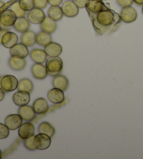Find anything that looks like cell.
<instances>
[{
	"instance_id": "1",
	"label": "cell",
	"mask_w": 143,
	"mask_h": 159,
	"mask_svg": "<svg viewBox=\"0 0 143 159\" xmlns=\"http://www.w3.org/2000/svg\"><path fill=\"white\" fill-rule=\"evenodd\" d=\"M90 18L91 19L93 27L98 34H103L111 26L116 23L117 19L119 18L118 15L115 14L111 10H103L98 13H92L89 12Z\"/></svg>"
},
{
	"instance_id": "2",
	"label": "cell",
	"mask_w": 143,
	"mask_h": 159,
	"mask_svg": "<svg viewBox=\"0 0 143 159\" xmlns=\"http://www.w3.org/2000/svg\"><path fill=\"white\" fill-rule=\"evenodd\" d=\"M46 67L51 76H56L62 72L63 62L59 56L49 57L46 60Z\"/></svg>"
},
{
	"instance_id": "3",
	"label": "cell",
	"mask_w": 143,
	"mask_h": 159,
	"mask_svg": "<svg viewBox=\"0 0 143 159\" xmlns=\"http://www.w3.org/2000/svg\"><path fill=\"white\" fill-rule=\"evenodd\" d=\"M18 84V79L12 75H6L0 79V86L5 92H12L17 89Z\"/></svg>"
},
{
	"instance_id": "4",
	"label": "cell",
	"mask_w": 143,
	"mask_h": 159,
	"mask_svg": "<svg viewBox=\"0 0 143 159\" xmlns=\"http://www.w3.org/2000/svg\"><path fill=\"white\" fill-rule=\"evenodd\" d=\"M16 19L17 16L12 10H5L0 14V25L4 27H10L13 26Z\"/></svg>"
},
{
	"instance_id": "5",
	"label": "cell",
	"mask_w": 143,
	"mask_h": 159,
	"mask_svg": "<svg viewBox=\"0 0 143 159\" xmlns=\"http://www.w3.org/2000/svg\"><path fill=\"white\" fill-rule=\"evenodd\" d=\"M121 20L126 23H133L137 18V13L134 8L131 7H123L120 13Z\"/></svg>"
},
{
	"instance_id": "6",
	"label": "cell",
	"mask_w": 143,
	"mask_h": 159,
	"mask_svg": "<svg viewBox=\"0 0 143 159\" xmlns=\"http://www.w3.org/2000/svg\"><path fill=\"white\" fill-rule=\"evenodd\" d=\"M51 138L48 135L39 133L35 135V146L38 150H45L50 147L51 143Z\"/></svg>"
},
{
	"instance_id": "7",
	"label": "cell",
	"mask_w": 143,
	"mask_h": 159,
	"mask_svg": "<svg viewBox=\"0 0 143 159\" xmlns=\"http://www.w3.org/2000/svg\"><path fill=\"white\" fill-rule=\"evenodd\" d=\"M46 18L44 11L38 8H34L27 13V19L30 23L33 24H41Z\"/></svg>"
},
{
	"instance_id": "8",
	"label": "cell",
	"mask_w": 143,
	"mask_h": 159,
	"mask_svg": "<svg viewBox=\"0 0 143 159\" xmlns=\"http://www.w3.org/2000/svg\"><path fill=\"white\" fill-rule=\"evenodd\" d=\"M9 49V53L12 57H18V58H25L29 55L28 48L22 43H16L15 46Z\"/></svg>"
},
{
	"instance_id": "9",
	"label": "cell",
	"mask_w": 143,
	"mask_h": 159,
	"mask_svg": "<svg viewBox=\"0 0 143 159\" xmlns=\"http://www.w3.org/2000/svg\"><path fill=\"white\" fill-rule=\"evenodd\" d=\"M23 119L18 114H10L6 117L4 120V124L11 130H15L20 127L23 123Z\"/></svg>"
},
{
	"instance_id": "10",
	"label": "cell",
	"mask_w": 143,
	"mask_h": 159,
	"mask_svg": "<svg viewBox=\"0 0 143 159\" xmlns=\"http://www.w3.org/2000/svg\"><path fill=\"white\" fill-rule=\"evenodd\" d=\"M63 15L67 18L76 17L79 13V8L74 3L73 1L68 0L66 1L62 6Z\"/></svg>"
},
{
	"instance_id": "11",
	"label": "cell",
	"mask_w": 143,
	"mask_h": 159,
	"mask_svg": "<svg viewBox=\"0 0 143 159\" xmlns=\"http://www.w3.org/2000/svg\"><path fill=\"white\" fill-rule=\"evenodd\" d=\"M34 133L35 126L32 123L25 122L22 123V125L18 128V135L21 139H26L34 135Z\"/></svg>"
},
{
	"instance_id": "12",
	"label": "cell",
	"mask_w": 143,
	"mask_h": 159,
	"mask_svg": "<svg viewBox=\"0 0 143 159\" xmlns=\"http://www.w3.org/2000/svg\"><path fill=\"white\" fill-rule=\"evenodd\" d=\"M13 101L18 107L28 105L30 101V95L28 92L20 91L15 93L13 95Z\"/></svg>"
},
{
	"instance_id": "13",
	"label": "cell",
	"mask_w": 143,
	"mask_h": 159,
	"mask_svg": "<svg viewBox=\"0 0 143 159\" xmlns=\"http://www.w3.org/2000/svg\"><path fill=\"white\" fill-rule=\"evenodd\" d=\"M31 70L34 78L39 79V80L44 79L48 75V70L46 69V66L41 64V63H35L33 65Z\"/></svg>"
},
{
	"instance_id": "14",
	"label": "cell",
	"mask_w": 143,
	"mask_h": 159,
	"mask_svg": "<svg viewBox=\"0 0 143 159\" xmlns=\"http://www.w3.org/2000/svg\"><path fill=\"white\" fill-rule=\"evenodd\" d=\"M47 97L49 101L53 104H60L65 100V95L63 91L62 90L56 89V88L49 90Z\"/></svg>"
},
{
	"instance_id": "15",
	"label": "cell",
	"mask_w": 143,
	"mask_h": 159,
	"mask_svg": "<svg viewBox=\"0 0 143 159\" xmlns=\"http://www.w3.org/2000/svg\"><path fill=\"white\" fill-rule=\"evenodd\" d=\"M18 35L15 34L14 32H9L4 34L2 37V44L3 45L5 48H11L15 46L16 43H18Z\"/></svg>"
},
{
	"instance_id": "16",
	"label": "cell",
	"mask_w": 143,
	"mask_h": 159,
	"mask_svg": "<svg viewBox=\"0 0 143 159\" xmlns=\"http://www.w3.org/2000/svg\"><path fill=\"white\" fill-rule=\"evenodd\" d=\"M18 113L23 120L26 121H31L35 118V112L32 107L27 105L20 107L18 110Z\"/></svg>"
},
{
	"instance_id": "17",
	"label": "cell",
	"mask_w": 143,
	"mask_h": 159,
	"mask_svg": "<svg viewBox=\"0 0 143 159\" xmlns=\"http://www.w3.org/2000/svg\"><path fill=\"white\" fill-rule=\"evenodd\" d=\"M32 108L34 109L35 114L39 115L45 114L48 110V105L47 101L44 98H38L33 102Z\"/></svg>"
},
{
	"instance_id": "18",
	"label": "cell",
	"mask_w": 143,
	"mask_h": 159,
	"mask_svg": "<svg viewBox=\"0 0 143 159\" xmlns=\"http://www.w3.org/2000/svg\"><path fill=\"white\" fill-rule=\"evenodd\" d=\"M44 51L49 57H57L62 53V48L59 43L51 42L44 46Z\"/></svg>"
},
{
	"instance_id": "19",
	"label": "cell",
	"mask_w": 143,
	"mask_h": 159,
	"mask_svg": "<svg viewBox=\"0 0 143 159\" xmlns=\"http://www.w3.org/2000/svg\"><path fill=\"white\" fill-rule=\"evenodd\" d=\"M30 58L36 63H41L42 64L46 62L47 59L48 55L46 54L44 50L40 48H34L32 49L30 53Z\"/></svg>"
},
{
	"instance_id": "20",
	"label": "cell",
	"mask_w": 143,
	"mask_h": 159,
	"mask_svg": "<svg viewBox=\"0 0 143 159\" xmlns=\"http://www.w3.org/2000/svg\"><path fill=\"white\" fill-rule=\"evenodd\" d=\"M21 43L27 47H31L36 43V34L33 31L27 30L23 32L21 37Z\"/></svg>"
},
{
	"instance_id": "21",
	"label": "cell",
	"mask_w": 143,
	"mask_h": 159,
	"mask_svg": "<svg viewBox=\"0 0 143 159\" xmlns=\"http://www.w3.org/2000/svg\"><path fill=\"white\" fill-rule=\"evenodd\" d=\"M40 27L43 32H45L48 34H52L56 30L57 25L56 21L52 20L48 16V17H46L44 20L42 21V23L40 24Z\"/></svg>"
},
{
	"instance_id": "22",
	"label": "cell",
	"mask_w": 143,
	"mask_h": 159,
	"mask_svg": "<svg viewBox=\"0 0 143 159\" xmlns=\"http://www.w3.org/2000/svg\"><path fill=\"white\" fill-rule=\"evenodd\" d=\"M53 86L54 88L62 90L63 92L67 89L69 86V81L65 76L58 75L54 76L53 79Z\"/></svg>"
},
{
	"instance_id": "23",
	"label": "cell",
	"mask_w": 143,
	"mask_h": 159,
	"mask_svg": "<svg viewBox=\"0 0 143 159\" xmlns=\"http://www.w3.org/2000/svg\"><path fill=\"white\" fill-rule=\"evenodd\" d=\"M27 62L25 58H18L15 57H11L9 60V65L11 69L15 71L23 70L26 66Z\"/></svg>"
},
{
	"instance_id": "24",
	"label": "cell",
	"mask_w": 143,
	"mask_h": 159,
	"mask_svg": "<svg viewBox=\"0 0 143 159\" xmlns=\"http://www.w3.org/2000/svg\"><path fill=\"white\" fill-rule=\"evenodd\" d=\"M13 27H14V29L17 32L23 33V32L29 30L30 23L28 19H27L26 18H17L14 25H13Z\"/></svg>"
},
{
	"instance_id": "25",
	"label": "cell",
	"mask_w": 143,
	"mask_h": 159,
	"mask_svg": "<svg viewBox=\"0 0 143 159\" xmlns=\"http://www.w3.org/2000/svg\"><path fill=\"white\" fill-rule=\"evenodd\" d=\"M86 8L88 12H90L92 13H98L103 10L108 9L104 6L103 2H101L100 1H97V0H90Z\"/></svg>"
},
{
	"instance_id": "26",
	"label": "cell",
	"mask_w": 143,
	"mask_h": 159,
	"mask_svg": "<svg viewBox=\"0 0 143 159\" xmlns=\"http://www.w3.org/2000/svg\"><path fill=\"white\" fill-rule=\"evenodd\" d=\"M62 8L59 6H51L48 10V16L55 21H59L63 17Z\"/></svg>"
},
{
	"instance_id": "27",
	"label": "cell",
	"mask_w": 143,
	"mask_h": 159,
	"mask_svg": "<svg viewBox=\"0 0 143 159\" xmlns=\"http://www.w3.org/2000/svg\"><path fill=\"white\" fill-rule=\"evenodd\" d=\"M52 42V37L51 34L46 33L45 32H40L37 34H36V43L38 45L45 46L48 43Z\"/></svg>"
},
{
	"instance_id": "28",
	"label": "cell",
	"mask_w": 143,
	"mask_h": 159,
	"mask_svg": "<svg viewBox=\"0 0 143 159\" xmlns=\"http://www.w3.org/2000/svg\"><path fill=\"white\" fill-rule=\"evenodd\" d=\"M38 131H39V133L46 134V135H48L51 138H53L55 135V133H56V130H55V128L53 127V125L48 122L41 123L39 125V128H38Z\"/></svg>"
},
{
	"instance_id": "29",
	"label": "cell",
	"mask_w": 143,
	"mask_h": 159,
	"mask_svg": "<svg viewBox=\"0 0 143 159\" xmlns=\"http://www.w3.org/2000/svg\"><path fill=\"white\" fill-rule=\"evenodd\" d=\"M33 84L29 79H22L18 81L17 89L20 91H26L31 93L33 90Z\"/></svg>"
},
{
	"instance_id": "30",
	"label": "cell",
	"mask_w": 143,
	"mask_h": 159,
	"mask_svg": "<svg viewBox=\"0 0 143 159\" xmlns=\"http://www.w3.org/2000/svg\"><path fill=\"white\" fill-rule=\"evenodd\" d=\"M12 10L13 12L16 13L17 18H21V17H25V16L26 15V11H24L22 8L20 7V4H19V2H16L15 3L11 5L10 9Z\"/></svg>"
},
{
	"instance_id": "31",
	"label": "cell",
	"mask_w": 143,
	"mask_h": 159,
	"mask_svg": "<svg viewBox=\"0 0 143 159\" xmlns=\"http://www.w3.org/2000/svg\"><path fill=\"white\" fill-rule=\"evenodd\" d=\"M20 7L25 11H30L35 8L34 0H19Z\"/></svg>"
},
{
	"instance_id": "32",
	"label": "cell",
	"mask_w": 143,
	"mask_h": 159,
	"mask_svg": "<svg viewBox=\"0 0 143 159\" xmlns=\"http://www.w3.org/2000/svg\"><path fill=\"white\" fill-rule=\"evenodd\" d=\"M35 136L32 135L30 137V138L25 139V142H24L25 147V148H27V149L30 151H35L37 149L35 146Z\"/></svg>"
},
{
	"instance_id": "33",
	"label": "cell",
	"mask_w": 143,
	"mask_h": 159,
	"mask_svg": "<svg viewBox=\"0 0 143 159\" xmlns=\"http://www.w3.org/2000/svg\"><path fill=\"white\" fill-rule=\"evenodd\" d=\"M9 135V129L7 126L0 123V139L7 138Z\"/></svg>"
},
{
	"instance_id": "34",
	"label": "cell",
	"mask_w": 143,
	"mask_h": 159,
	"mask_svg": "<svg viewBox=\"0 0 143 159\" xmlns=\"http://www.w3.org/2000/svg\"><path fill=\"white\" fill-rule=\"evenodd\" d=\"M35 2V7L38 8V9H45L47 7L48 0H34Z\"/></svg>"
},
{
	"instance_id": "35",
	"label": "cell",
	"mask_w": 143,
	"mask_h": 159,
	"mask_svg": "<svg viewBox=\"0 0 143 159\" xmlns=\"http://www.w3.org/2000/svg\"><path fill=\"white\" fill-rule=\"evenodd\" d=\"M72 1L79 9V8L83 9V8H86L87 7L90 0H72Z\"/></svg>"
},
{
	"instance_id": "36",
	"label": "cell",
	"mask_w": 143,
	"mask_h": 159,
	"mask_svg": "<svg viewBox=\"0 0 143 159\" xmlns=\"http://www.w3.org/2000/svg\"><path fill=\"white\" fill-rule=\"evenodd\" d=\"M117 2L119 6L122 7H131L133 3V0H117Z\"/></svg>"
},
{
	"instance_id": "37",
	"label": "cell",
	"mask_w": 143,
	"mask_h": 159,
	"mask_svg": "<svg viewBox=\"0 0 143 159\" xmlns=\"http://www.w3.org/2000/svg\"><path fill=\"white\" fill-rule=\"evenodd\" d=\"M62 2V0H48V3L51 6H59Z\"/></svg>"
},
{
	"instance_id": "38",
	"label": "cell",
	"mask_w": 143,
	"mask_h": 159,
	"mask_svg": "<svg viewBox=\"0 0 143 159\" xmlns=\"http://www.w3.org/2000/svg\"><path fill=\"white\" fill-rule=\"evenodd\" d=\"M8 32V30L7 29H5V28H2L1 30H0V44H2V37L4 35V34L6 33V32Z\"/></svg>"
},
{
	"instance_id": "39",
	"label": "cell",
	"mask_w": 143,
	"mask_h": 159,
	"mask_svg": "<svg viewBox=\"0 0 143 159\" xmlns=\"http://www.w3.org/2000/svg\"><path fill=\"white\" fill-rule=\"evenodd\" d=\"M5 97V91L0 87V102L2 100H4V98Z\"/></svg>"
},
{
	"instance_id": "40",
	"label": "cell",
	"mask_w": 143,
	"mask_h": 159,
	"mask_svg": "<svg viewBox=\"0 0 143 159\" xmlns=\"http://www.w3.org/2000/svg\"><path fill=\"white\" fill-rule=\"evenodd\" d=\"M133 2H135L137 5H139V6L143 5V0H133Z\"/></svg>"
},
{
	"instance_id": "41",
	"label": "cell",
	"mask_w": 143,
	"mask_h": 159,
	"mask_svg": "<svg viewBox=\"0 0 143 159\" xmlns=\"http://www.w3.org/2000/svg\"><path fill=\"white\" fill-rule=\"evenodd\" d=\"M4 5V2L3 1H2V0H0V9H1Z\"/></svg>"
},
{
	"instance_id": "42",
	"label": "cell",
	"mask_w": 143,
	"mask_h": 159,
	"mask_svg": "<svg viewBox=\"0 0 143 159\" xmlns=\"http://www.w3.org/2000/svg\"><path fill=\"white\" fill-rule=\"evenodd\" d=\"M2 151L0 150V159L2 158Z\"/></svg>"
},
{
	"instance_id": "43",
	"label": "cell",
	"mask_w": 143,
	"mask_h": 159,
	"mask_svg": "<svg viewBox=\"0 0 143 159\" xmlns=\"http://www.w3.org/2000/svg\"><path fill=\"white\" fill-rule=\"evenodd\" d=\"M142 14H143V7H142Z\"/></svg>"
},
{
	"instance_id": "44",
	"label": "cell",
	"mask_w": 143,
	"mask_h": 159,
	"mask_svg": "<svg viewBox=\"0 0 143 159\" xmlns=\"http://www.w3.org/2000/svg\"><path fill=\"white\" fill-rule=\"evenodd\" d=\"M1 29H2V27H1V25H0V30H1Z\"/></svg>"
}]
</instances>
